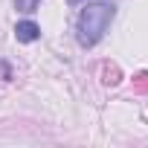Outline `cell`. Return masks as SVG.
Listing matches in <instances>:
<instances>
[{"label": "cell", "instance_id": "6da1fadb", "mask_svg": "<svg viewBox=\"0 0 148 148\" xmlns=\"http://www.w3.org/2000/svg\"><path fill=\"white\" fill-rule=\"evenodd\" d=\"M113 18H116V6L113 3H87L79 12V18H76V41L84 49L96 47L105 38V32L113 23Z\"/></svg>", "mask_w": 148, "mask_h": 148}, {"label": "cell", "instance_id": "7a4b0ae2", "mask_svg": "<svg viewBox=\"0 0 148 148\" xmlns=\"http://www.w3.org/2000/svg\"><path fill=\"white\" fill-rule=\"evenodd\" d=\"M15 38H18L21 44H32V41L41 38V26H38L35 21H21V23L15 26Z\"/></svg>", "mask_w": 148, "mask_h": 148}, {"label": "cell", "instance_id": "3957f363", "mask_svg": "<svg viewBox=\"0 0 148 148\" xmlns=\"http://www.w3.org/2000/svg\"><path fill=\"white\" fill-rule=\"evenodd\" d=\"M38 3H41V0H15V9L23 12V15H32L38 9Z\"/></svg>", "mask_w": 148, "mask_h": 148}, {"label": "cell", "instance_id": "277c9868", "mask_svg": "<svg viewBox=\"0 0 148 148\" xmlns=\"http://www.w3.org/2000/svg\"><path fill=\"white\" fill-rule=\"evenodd\" d=\"M70 3H82V0H70Z\"/></svg>", "mask_w": 148, "mask_h": 148}]
</instances>
